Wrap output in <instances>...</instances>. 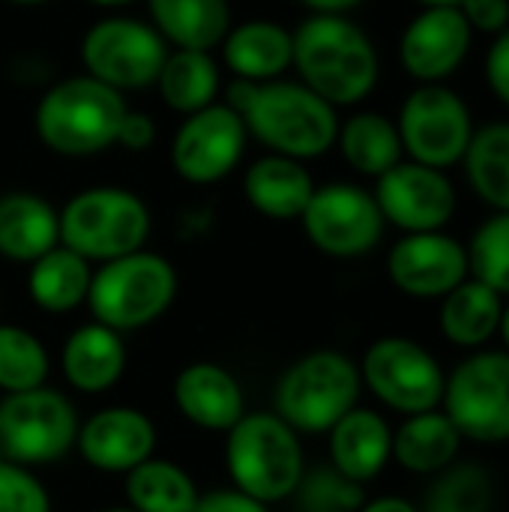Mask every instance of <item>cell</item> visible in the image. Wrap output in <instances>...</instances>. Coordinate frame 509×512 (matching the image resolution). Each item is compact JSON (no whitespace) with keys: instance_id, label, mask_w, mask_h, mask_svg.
Listing matches in <instances>:
<instances>
[{"instance_id":"1","label":"cell","mask_w":509,"mask_h":512,"mask_svg":"<svg viewBox=\"0 0 509 512\" xmlns=\"http://www.w3.org/2000/svg\"><path fill=\"white\" fill-rule=\"evenodd\" d=\"M228 105L243 117L246 132L270 153L309 162L336 147L339 108L309 90L300 78H273L261 84L234 78Z\"/></svg>"},{"instance_id":"2","label":"cell","mask_w":509,"mask_h":512,"mask_svg":"<svg viewBox=\"0 0 509 512\" xmlns=\"http://www.w3.org/2000/svg\"><path fill=\"white\" fill-rule=\"evenodd\" d=\"M294 33V69L300 81L333 108L360 105L381 78L372 36L348 15L309 12Z\"/></svg>"},{"instance_id":"3","label":"cell","mask_w":509,"mask_h":512,"mask_svg":"<svg viewBox=\"0 0 509 512\" xmlns=\"http://www.w3.org/2000/svg\"><path fill=\"white\" fill-rule=\"evenodd\" d=\"M126 96L87 72L51 84L33 111V129L45 150L84 159L117 147V132L126 117Z\"/></svg>"},{"instance_id":"4","label":"cell","mask_w":509,"mask_h":512,"mask_svg":"<svg viewBox=\"0 0 509 512\" xmlns=\"http://www.w3.org/2000/svg\"><path fill=\"white\" fill-rule=\"evenodd\" d=\"M225 438V468L234 489L270 507L294 498L306 471V456L300 432L276 411H246Z\"/></svg>"},{"instance_id":"5","label":"cell","mask_w":509,"mask_h":512,"mask_svg":"<svg viewBox=\"0 0 509 512\" xmlns=\"http://www.w3.org/2000/svg\"><path fill=\"white\" fill-rule=\"evenodd\" d=\"M177 297V270L159 252H129L123 258L105 261L93 270L87 309L93 321L117 330L135 333L156 324Z\"/></svg>"},{"instance_id":"6","label":"cell","mask_w":509,"mask_h":512,"mask_svg":"<svg viewBox=\"0 0 509 512\" xmlns=\"http://www.w3.org/2000/svg\"><path fill=\"white\" fill-rule=\"evenodd\" d=\"M360 366L333 348L294 360L276 381L273 411L300 435H327L336 420L360 405Z\"/></svg>"},{"instance_id":"7","label":"cell","mask_w":509,"mask_h":512,"mask_svg":"<svg viewBox=\"0 0 509 512\" xmlns=\"http://www.w3.org/2000/svg\"><path fill=\"white\" fill-rule=\"evenodd\" d=\"M150 228V207L123 186L81 189L60 210V243L90 264H105L144 249Z\"/></svg>"},{"instance_id":"8","label":"cell","mask_w":509,"mask_h":512,"mask_svg":"<svg viewBox=\"0 0 509 512\" xmlns=\"http://www.w3.org/2000/svg\"><path fill=\"white\" fill-rule=\"evenodd\" d=\"M81 417L69 396L42 384L0 399V456L24 468L60 462L75 450Z\"/></svg>"},{"instance_id":"9","label":"cell","mask_w":509,"mask_h":512,"mask_svg":"<svg viewBox=\"0 0 509 512\" xmlns=\"http://www.w3.org/2000/svg\"><path fill=\"white\" fill-rule=\"evenodd\" d=\"M441 411L453 420L465 441L507 444L509 441V351H471L450 375Z\"/></svg>"},{"instance_id":"10","label":"cell","mask_w":509,"mask_h":512,"mask_svg":"<svg viewBox=\"0 0 509 512\" xmlns=\"http://www.w3.org/2000/svg\"><path fill=\"white\" fill-rule=\"evenodd\" d=\"M360 366L363 387L390 411L411 417L441 408L447 372L441 360L408 336H381L375 339Z\"/></svg>"},{"instance_id":"11","label":"cell","mask_w":509,"mask_h":512,"mask_svg":"<svg viewBox=\"0 0 509 512\" xmlns=\"http://www.w3.org/2000/svg\"><path fill=\"white\" fill-rule=\"evenodd\" d=\"M396 129L411 162L447 171L462 165L477 126L471 105L453 87L417 84L399 108Z\"/></svg>"},{"instance_id":"12","label":"cell","mask_w":509,"mask_h":512,"mask_svg":"<svg viewBox=\"0 0 509 512\" xmlns=\"http://www.w3.org/2000/svg\"><path fill=\"white\" fill-rule=\"evenodd\" d=\"M168 42L147 21L108 15L81 39V66L117 93L153 87L168 57Z\"/></svg>"},{"instance_id":"13","label":"cell","mask_w":509,"mask_h":512,"mask_svg":"<svg viewBox=\"0 0 509 512\" xmlns=\"http://www.w3.org/2000/svg\"><path fill=\"white\" fill-rule=\"evenodd\" d=\"M306 240L327 258L351 261L369 255L384 237V216L375 195L357 183L315 186L303 216Z\"/></svg>"},{"instance_id":"14","label":"cell","mask_w":509,"mask_h":512,"mask_svg":"<svg viewBox=\"0 0 509 512\" xmlns=\"http://www.w3.org/2000/svg\"><path fill=\"white\" fill-rule=\"evenodd\" d=\"M249 132L228 102H213L186 114L171 141V165L192 186L225 180L243 159Z\"/></svg>"},{"instance_id":"15","label":"cell","mask_w":509,"mask_h":512,"mask_svg":"<svg viewBox=\"0 0 509 512\" xmlns=\"http://www.w3.org/2000/svg\"><path fill=\"white\" fill-rule=\"evenodd\" d=\"M375 201L387 225L402 234L444 231L459 207V192L447 171L402 159L375 180Z\"/></svg>"},{"instance_id":"16","label":"cell","mask_w":509,"mask_h":512,"mask_svg":"<svg viewBox=\"0 0 509 512\" xmlns=\"http://www.w3.org/2000/svg\"><path fill=\"white\" fill-rule=\"evenodd\" d=\"M468 276V246L447 231L402 234L387 252V279L414 300H441Z\"/></svg>"},{"instance_id":"17","label":"cell","mask_w":509,"mask_h":512,"mask_svg":"<svg viewBox=\"0 0 509 512\" xmlns=\"http://www.w3.org/2000/svg\"><path fill=\"white\" fill-rule=\"evenodd\" d=\"M474 45V30L459 6H420L399 36V63L417 84L453 78Z\"/></svg>"},{"instance_id":"18","label":"cell","mask_w":509,"mask_h":512,"mask_svg":"<svg viewBox=\"0 0 509 512\" xmlns=\"http://www.w3.org/2000/svg\"><path fill=\"white\" fill-rule=\"evenodd\" d=\"M156 426L150 414L126 405L93 411L78 426L75 450L99 474H129L150 456H156Z\"/></svg>"},{"instance_id":"19","label":"cell","mask_w":509,"mask_h":512,"mask_svg":"<svg viewBox=\"0 0 509 512\" xmlns=\"http://www.w3.org/2000/svg\"><path fill=\"white\" fill-rule=\"evenodd\" d=\"M171 399L180 417L204 432H228L246 414L243 384L219 363L198 360L177 372L171 384Z\"/></svg>"},{"instance_id":"20","label":"cell","mask_w":509,"mask_h":512,"mask_svg":"<svg viewBox=\"0 0 509 512\" xmlns=\"http://www.w3.org/2000/svg\"><path fill=\"white\" fill-rule=\"evenodd\" d=\"M330 465L348 480L366 486L393 462V426L372 408H351L327 432Z\"/></svg>"},{"instance_id":"21","label":"cell","mask_w":509,"mask_h":512,"mask_svg":"<svg viewBox=\"0 0 509 512\" xmlns=\"http://www.w3.org/2000/svg\"><path fill=\"white\" fill-rule=\"evenodd\" d=\"M123 333L90 321L75 327L60 348V372L66 384L84 396L108 393L126 372Z\"/></svg>"},{"instance_id":"22","label":"cell","mask_w":509,"mask_h":512,"mask_svg":"<svg viewBox=\"0 0 509 512\" xmlns=\"http://www.w3.org/2000/svg\"><path fill=\"white\" fill-rule=\"evenodd\" d=\"M222 63L243 81L282 78L294 63V33L270 18H252L231 27L222 39Z\"/></svg>"},{"instance_id":"23","label":"cell","mask_w":509,"mask_h":512,"mask_svg":"<svg viewBox=\"0 0 509 512\" xmlns=\"http://www.w3.org/2000/svg\"><path fill=\"white\" fill-rule=\"evenodd\" d=\"M312 192H315V177L309 174L306 162L279 153H267L255 159L243 177V195L249 207L273 222L300 219Z\"/></svg>"},{"instance_id":"24","label":"cell","mask_w":509,"mask_h":512,"mask_svg":"<svg viewBox=\"0 0 509 512\" xmlns=\"http://www.w3.org/2000/svg\"><path fill=\"white\" fill-rule=\"evenodd\" d=\"M60 243V210L36 192H6L0 198V255L33 264Z\"/></svg>"},{"instance_id":"25","label":"cell","mask_w":509,"mask_h":512,"mask_svg":"<svg viewBox=\"0 0 509 512\" xmlns=\"http://www.w3.org/2000/svg\"><path fill=\"white\" fill-rule=\"evenodd\" d=\"M462 444V432L441 408L411 414L393 429V462L408 474L435 477L459 459Z\"/></svg>"},{"instance_id":"26","label":"cell","mask_w":509,"mask_h":512,"mask_svg":"<svg viewBox=\"0 0 509 512\" xmlns=\"http://www.w3.org/2000/svg\"><path fill=\"white\" fill-rule=\"evenodd\" d=\"M501 312H504V297L489 285H483L480 279L468 276L447 297H441L438 330L450 345L462 351H480L492 339H498Z\"/></svg>"},{"instance_id":"27","label":"cell","mask_w":509,"mask_h":512,"mask_svg":"<svg viewBox=\"0 0 509 512\" xmlns=\"http://www.w3.org/2000/svg\"><path fill=\"white\" fill-rule=\"evenodd\" d=\"M150 24L174 48L213 51L231 30L228 0H147Z\"/></svg>"},{"instance_id":"28","label":"cell","mask_w":509,"mask_h":512,"mask_svg":"<svg viewBox=\"0 0 509 512\" xmlns=\"http://www.w3.org/2000/svg\"><path fill=\"white\" fill-rule=\"evenodd\" d=\"M93 279V264L78 252L57 243L51 252L36 258L27 273V294L30 300L51 315H66L87 303Z\"/></svg>"},{"instance_id":"29","label":"cell","mask_w":509,"mask_h":512,"mask_svg":"<svg viewBox=\"0 0 509 512\" xmlns=\"http://www.w3.org/2000/svg\"><path fill=\"white\" fill-rule=\"evenodd\" d=\"M336 147L357 174L372 180L405 159L396 120L381 111H357L348 120H339Z\"/></svg>"},{"instance_id":"30","label":"cell","mask_w":509,"mask_h":512,"mask_svg":"<svg viewBox=\"0 0 509 512\" xmlns=\"http://www.w3.org/2000/svg\"><path fill=\"white\" fill-rule=\"evenodd\" d=\"M153 87L171 111L183 117L195 114L219 96V63L213 60V51L174 48L168 51Z\"/></svg>"},{"instance_id":"31","label":"cell","mask_w":509,"mask_h":512,"mask_svg":"<svg viewBox=\"0 0 509 512\" xmlns=\"http://www.w3.org/2000/svg\"><path fill=\"white\" fill-rule=\"evenodd\" d=\"M123 486L126 507L135 512H192L201 498V489L186 468L156 456L123 474Z\"/></svg>"},{"instance_id":"32","label":"cell","mask_w":509,"mask_h":512,"mask_svg":"<svg viewBox=\"0 0 509 512\" xmlns=\"http://www.w3.org/2000/svg\"><path fill=\"white\" fill-rule=\"evenodd\" d=\"M462 168L474 195L492 213H509V120L474 129Z\"/></svg>"},{"instance_id":"33","label":"cell","mask_w":509,"mask_h":512,"mask_svg":"<svg viewBox=\"0 0 509 512\" xmlns=\"http://www.w3.org/2000/svg\"><path fill=\"white\" fill-rule=\"evenodd\" d=\"M495 498V480L483 465L453 462L435 474L420 512H492Z\"/></svg>"},{"instance_id":"34","label":"cell","mask_w":509,"mask_h":512,"mask_svg":"<svg viewBox=\"0 0 509 512\" xmlns=\"http://www.w3.org/2000/svg\"><path fill=\"white\" fill-rule=\"evenodd\" d=\"M51 357L42 339L18 324H0V393L36 390L48 381Z\"/></svg>"},{"instance_id":"35","label":"cell","mask_w":509,"mask_h":512,"mask_svg":"<svg viewBox=\"0 0 509 512\" xmlns=\"http://www.w3.org/2000/svg\"><path fill=\"white\" fill-rule=\"evenodd\" d=\"M468 246L471 276L509 297V213H492L477 225Z\"/></svg>"},{"instance_id":"36","label":"cell","mask_w":509,"mask_h":512,"mask_svg":"<svg viewBox=\"0 0 509 512\" xmlns=\"http://www.w3.org/2000/svg\"><path fill=\"white\" fill-rule=\"evenodd\" d=\"M294 501L297 512H357L366 501V492L327 462L315 471H303Z\"/></svg>"},{"instance_id":"37","label":"cell","mask_w":509,"mask_h":512,"mask_svg":"<svg viewBox=\"0 0 509 512\" xmlns=\"http://www.w3.org/2000/svg\"><path fill=\"white\" fill-rule=\"evenodd\" d=\"M0 512H51V495L42 480L0 456Z\"/></svg>"},{"instance_id":"38","label":"cell","mask_w":509,"mask_h":512,"mask_svg":"<svg viewBox=\"0 0 509 512\" xmlns=\"http://www.w3.org/2000/svg\"><path fill=\"white\" fill-rule=\"evenodd\" d=\"M459 9L474 33L498 36L509 30V0H462Z\"/></svg>"},{"instance_id":"39","label":"cell","mask_w":509,"mask_h":512,"mask_svg":"<svg viewBox=\"0 0 509 512\" xmlns=\"http://www.w3.org/2000/svg\"><path fill=\"white\" fill-rule=\"evenodd\" d=\"M483 75L492 90V96L509 108V30L492 36V45L483 60Z\"/></svg>"},{"instance_id":"40","label":"cell","mask_w":509,"mask_h":512,"mask_svg":"<svg viewBox=\"0 0 509 512\" xmlns=\"http://www.w3.org/2000/svg\"><path fill=\"white\" fill-rule=\"evenodd\" d=\"M192 512H270V504H264L234 486H225V489L201 492Z\"/></svg>"},{"instance_id":"41","label":"cell","mask_w":509,"mask_h":512,"mask_svg":"<svg viewBox=\"0 0 509 512\" xmlns=\"http://www.w3.org/2000/svg\"><path fill=\"white\" fill-rule=\"evenodd\" d=\"M153 141H156V120L144 111L129 108L117 132V147L129 153H141V150H150Z\"/></svg>"},{"instance_id":"42","label":"cell","mask_w":509,"mask_h":512,"mask_svg":"<svg viewBox=\"0 0 509 512\" xmlns=\"http://www.w3.org/2000/svg\"><path fill=\"white\" fill-rule=\"evenodd\" d=\"M357 512H420V507L408 498H399V495H381V498H366L363 507Z\"/></svg>"},{"instance_id":"43","label":"cell","mask_w":509,"mask_h":512,"mask_svg":"<svg viewBox=\"0 0 509 512\" xmlns=\"http://www.w3.org/2000/svg\"><path fill=\"white\" fill-rule=\"evenodd\" d=\"M309 12H324V15H348L366 0H300Z\"/></svg>"},{"instance_id":"44","label":"cell","mask_w":509,"mask_h":512,"mask_svg":"<svg viewBox=\"0 0 509 512\" xmlns=\"http://www.w3.org/2000/svg\"><path fill=\"white\" fill-rule=\"evenodd\" d=\"M498 339H501L504 351H509V297H504V312H501V324H498Z\"/></svg>"},{"instance_id":"45","label":"cell","mask_w":509,"mask_h":512,"mask_svg":"<svg viewBox=\"0 0 509 512\" xmlns=\"http://www.w3.org/2000/svg\"><path fill=\"white\" fill-rule=\"evenodd\" d=\"M90 6H99V9H126V6H132V3H138V0H87Z\"/></svg>"},{"instance_id":"46","label":"cell","mask_w":509,"mask_h":512,"mask_svg":"<svg viewBox=\"0 0 509 512\" xmlns=\"http://www.w3.org/2000/svg\"><path fill=\"white\" fill-rule=\"evenodd\" d=\"M420 6H459L462 0H414Z\"/></svg>"},{"instance_id":"47","label":"cell","mask_w":509,"mask_h":512,"mask_svg":"<svg viewBox=\"0 0 509 512\" xmlns=\"http://www.w3.org/2000/svg\"><path fill=\"white\" fill-rule=\"evenodd\" d=\"M12 6H45V3H54V0H6Z\"/></svg>"},{"instance_id":"48","label":"cell","mask_w":509,"mask_h":512,"mask_svg":"<svg viewBox=\"0 0 509 512\" xmlns=\"http://www.w3.org/2000/svg\"><path fill=\"white\" fill-rule=\"evenodd\" d=\"M99 512H135L132 507H108V510H99Z\"/></svg>"}]
</instances>
